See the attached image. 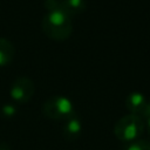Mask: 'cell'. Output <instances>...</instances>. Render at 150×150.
<instances>
[{"instance_id": "obj_1", "label": "cell", "mask_w": 150, "mask_h": 150, "mask_svg": "<svg viewBox=\"0 0 150 150\" xmlns=\"http://www.w3.org/2000/svg\"><path fill=\"white\" fill-rule=\"evenodd\" d=\"M41 27L45 35L54 41H64L73 32L71 18L60 11H50L45 14Z\"/></svg>"}, {"instance_id": "obj_2", "label": "cell", "mask_w": 150, "mask_h": 150, "mask_svg": "<svg viewBox=\"0 0 150 150\" xmlns=\"http://www.w3.org/2000/svg\"><path fill=\"white\" fill-rule=\"evenodd\" d=\"M144 130V121L135 114H129L121 117L114 128L115 136L122 142L136 141Z\"/></svg>"}, {"instance_id": "obj_3", "label": "cell", "mask_w": 150, "mask_h": 150, "mask_svg": "<svg viewBox=\"0 0 150 150\" xmlns=\"http://www.w3.org/2000/svg\"><path fill=\"white\" fill-rule=\"evenodd\" d=\"M73 103L64 96H53L42 104V114L52 120H67L74 114Z\"/></svg>"}, {"instance_id": "obj_4", "label": "cell", "mask_w": 150, "mask_h": 150, "mask_svg": "<svg viewBox=\"0 0 150 150\" xmlns=\"http://www.w3.org/2000/svg\"><path fill=\"white\" fill-rule=\"evenodd\" d=\"M34 90L35 86L33 81L26 76H21L13 82L11 88V96L19 103H26L34 95Z\"/></svg>"}, {"instance_id": "obj_5", "label": "cell", "mask_w": 150, "mask_h": 150, "mask_svg": "<svg viewBox=\"0 0 150 150\" xmlns=\"http://www.w3.org/2000/svg\"><path fill=\"white\" fill-rule=\"evenodd\" d=\"M82 131V123L79 116L74 112L71 116H69L66 120V123L62 129V135L63 138L67 141H75L80 137Z\"/></svg>"}, {"instance_id": "obj_6", "label": "cell", "mask_w": 150, "mask_h": 150, "mask_svg": "<svg viewBox=\"0 0 150 150\" xmlns=\"http://www.w3.org/2000/svg\"><path fill=\"white\" fill-rule=\"evenodd\" d=\"M86 9L84 0H61L59 11L67 14L69 18L81 14Z\"/></svg>"}, {"instance_id": "obj_7", "label": "cell", "mask_w": 150, "mask_h": 150, "mask_svg": "<svg viewBox=\"0 0 150 150\" xmlns=\"http://www.w3.org/2000/svg\"><path fill=\"white\" fill-rule=\"evenodd\" d=\"M146 102L148 101L143 94L135 91V93H131L130 95H128V97L125 98V107L130 111V114L139 115Z\"/></svg>"}, {"instance_id": "obj_8", "label": "cell", "mask_w": 150, "mask_h": 150, "mask_svg": "<svg viewBox=\"0 0 150 150\" xmlns=\"http://www.w3.org/2000/svg\"><path fill=\"white\" fill-rule=\"evenodd\" d=\"M15 54L14 46L7 39L0 38V67L7 66L12 62Z\"/></svg>"}, {"instance_id": "obj_9", "label": "cell", "mask_w": 150, "mask_h": 150, "mask_svg": "<svg viewBox=\"0 0 150 150\" xmlns=\"http://www.w3.org/2000/svg\"><path fill=\"white\" fill-rule=\"evenodd\" d=\"M125 150H150V142L148 141H134Z\"/></svg>"}, {"instance_id": "obj_10", "label": "cell", "mask_w": 150, "mask_h": 150, "mask_svg": "<svg viewBox=\"0 0 150 150\" xmlns=\"http://www.w3.org/2000/svg\"><path fill=\"white\" fill-rule=\"evenodd\" d=\"M143 121L145 120H149L150 118V102H146L145 103V105H144V108H143V110L141 111V114L138 115Z\"/></svg>"}, {"instance_id": "obj_11", "label": "cell", "mask_w": 150, "mask_h": 150, "mask_svg": "<svg viewBox=\"0 0 150 150\" xmlns=\"http://www.w3.org/2000/svg\"><path fill=\"white\" fill-rule=\"evenodd\" d=\"M0 150H9V146L6 143H1L0 144Z\"/></svg>"}, {"instance_id": "obj_12", "label": "cell", "mask_w": 150, "mask_h": 150, "mask_svg": "<svg viewBox=\"0 0 150 150\" xmlns=\"http://www.w3.org/2000/svg\"><path fill=\"white\" fill-rule=\"evenodd\" d=\"M145 122H146V129H148V132L150 134V118H149V120H146Z\"/></svg>"}]
</instances>
